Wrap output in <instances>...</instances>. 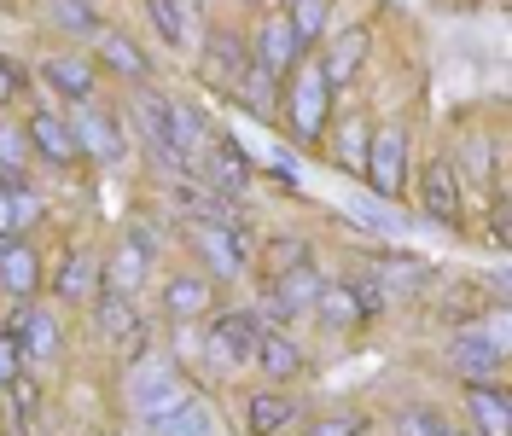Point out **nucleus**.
Wrapping results in <instances>:
<instances>
[{
	"mask_svg": "<svg viewBox=\"0 0 512 436\" xmlns=\"http://www.w3.org/2000/svg\"><path fill=\"white\" fill-rule=\"evenodd\" d=\"M24 163H30V140H24V128L0 123V175H24Z\"/></svg>",
	"mask_w": 512,
	"mask_h": 436,
	"instance_id": "4c0bfd02",
	"label": "nucleus"
},
{
	"mask_svg": "<svg viewBox=\"0 0 512 436\" xmlns=\"http://www.w3.org/2000/svg\"><path fill=\"white\" fill-rule=\"evenodd\" d=\"M361 175H367V187L379 192V198H402V181H408V134L402 128H373Z\"/></svg>",
	"mask_w": 512,
	"mask_h": 436,
	"instance_id": "20e7f679",
	"label": "nucleus"
},
{
	"mask_svg": "<svg viewBox=\"0 0 512 436\" xmlns=\"http://www.w3.org/2000/svg\"><path fill=\"white\" fill-rule=\"evenodd\" d=\"M53 24L64 35H99V12L88 0H53Z\"/></svg>",
	"mask_w": 512,
	"mask_h": 436,
	"instance_id": "f704fd0d",
	"label": "nucleus"
},
{
	"mask_svg": "<svg viewBox=\"0 0 512 436\" xmlns=\"http://www.w3.org/2000/svg\"><path fill=\"white\" fill-rule=\"evenodd\" d=\"M256 367L268 378H297V367H303V349L286 338V332H262L256 338V355H251Z\"/></svg>",
	"mask_w": 512,
	"mask_h": 436,
	"instance_id": "bb28decb",
	"label": "nucleus"
},
{
	"mask_svg": "<svg viewBox=\"0 0 512 436\" xmlns=\"http://www.w3.org/2000/svg\"><path fill=\"white\" fill-rule=\"evenodd\" d=\"M0 326L24 343V355H35V361H53V355H59V343H64L59 320H53L47 309H35V303H18L12 320H0Z\"/></svg>",
	"mask_w": 512,
	"mask_h": 436,
	"instance_id": "2eb2a0df",
	"label": "nucleus"
},
{
	"mask_svg": "<svg viewBox=\"0 0 512 436\" xmlns=\"http://www.w3.org/2000/svg\"><path fill=\"white\" fill-rule=\"evenodd\" d=\"M128 250H140L146 262L158 256V227H146V221H128Z\"/></svg>",
	"mask_w": 512,
	"mask_h": 436,
	"instance_id": "37998d69",
	"label": "nucleus"
},
{
	"mask_svg": "<svg viewBox=\"0 0 512 436\" xmlns=\"http://www.w3.org/2000/svg\"><path fill=\"white\" fill-rule=\"evenodd\" d=\"M466 407L478 436H512V396L501 384H466Z\"/></svg>",
	"mask_w": 512,
	"mask_h": 436,
	"instance_id": "412c9836",
	"label": "nucleus"
},
{
	"mask_svg": "<svg viewBox=\"0 0 512 436\" xmlns=\"http://www.w3.org/2000/svg\"><path fill=\"white\" fill-rule=\"evenodd\" d=\"M152 436H216V419H210V407L198 402V396H187L175 413L152 419Z\"/></svg>",
	"mask_w": 512,
	"mask_h": 436,
	"instance_id": "c85d7f7f",
	"label": "nucleus"
},
{
	"mask_svg": "<svg viewBox=\"0 0 512 436\" xmlns=\"http://www.w3.org/2000/svg\"><path fill=\"white\" fill-rule=\"evenodd\" d=\"M309 262V245L303 239H274L268 245V274H286V268H303Z\"/></svg>",
	"mask_w": 512,
	"mask_h": 436,
	"instance_id": "58836bf2",
	"label": "nucleus"
},
{
	"mask_svg": "<svg viewBox=\"0 0 512 436\" xmlns=\"http://www.w3.org/2000/svg\"><path fill=\"white\" fill-rule=\"evenodd\" d=\"M501 367H507V349H495L483 332H460L454 338V373L466 384H501Z\"/></svg>",
	"mask_w": 512,
	"mask_h": 436,
	"instance_id": "dca6fc26",
	"label": "nucleus"
},
{
	"mask_svg": "<svg viewBox=\"0 0 512 436\" xmlns=\"http://www.w3.org/2000/svg\"><path fill=\"white\" fill-rule=\"evenodd\" d=\"M396 431H402V436H466V431H454V425H443L431 407H402Z\"/></svg>",
	"mask_w": 512,
	"mask_h": 436,
	"instance_id": "e433bc0d",
	"label": "nucleus"
},
{
	"mask_svg": "<svg viewBox=\"0 0 512 436\" xmlns=\"http://www.w3.org/2000/svg\"><path fill=\"white\" fill-rule=\"evenodd\" d=\"M198 70H204V82H210L216 94L233 99V94H239V82L251 76V47H245L239 35L216 30L210 41H204V64H198Z\"/></svg>",
	"mask_w": 512,
	"mask_h": 436,
	"instance_id": "0eeeda50",
	"label": "nucleus"
},
{
	"mask_svg": "<svg viewBox=\"0 0 512 436\" xmlns=\"http://www.w3.org/2000/svg\"><path fill=\"white\" fill-rule=\"evenodd\" d=\"M6 402H12V431L35 436V425H41V384H35L30 373L12 378V384H6Z\"/></svg>",
	"mask_w": 512,
	"mask_h": 436,
	"instance_id": "2f4dec72",
	"label": "nucleus"
},
{
	"mask_svg": "<svg viewBox=\"0 0 512 436\" xmlns=\"http://www.w3.org/2000/svg\"><path fill=\"white\" fill-rule=\"evenodd\" d=\"M361 431H367V419H361V413H332V419H320L309 436H361Z\"/></svg>",
	"mask_w": 512,
	"mask_h": 436,
	"instance_id": "79ce46f5",
	"label": "nucleus"
},
{
	"mask_svg": "<svg viewBox=\"0 0 512 436\" xmlns=\"http://www.w3.org/2000/svg\"><path fill=\"white\" fill-rule=\"evenodd\" d=\"M315 314H320V320H332V326H355V320H361V309H355V297H350V285H320Z\"/></svg>",
	"mask_w": 512,
	"mask_h": 436,
	"instance_id": "72a5a7b5",
	"label": "nucleus"
},
{
	"mask_svg": "<svg viewBox=\"0 0 512 436\" xmlns=\"http://www.w3.org/2000/svg\"><path fill=\"white\" fill-rule=\"evenodd\" d=\"M192 396V384L163 355H140L134 361V413L152 425V419H163V413H175V407Z\"/></svg>",
	"mask_w": 512,
	"mask_h": 436,
	"instance_id": "f03ea898",
	"label": "nucleus"
},
{
	"mask_svg": "<svg viewBox=\"0 0 512 436\" xmlns=\"http://www.w3.org/2000/svg\"><path fill=\"white\" fill-rule=\"evenodd\" d=\"M251 64L262 70V76H274V82H286L291 70L303 64V47H297V35H291L286 18H268L262 30H256V53Z\"/></svg>",
	"mask_w": 512,
	"mask_h": 436,
	"instance_id": "ddd939ff",
	"label": "nucleus"
},
{
	"mask_svg": "<svg viewBox=\"0 0 512 436\" xmlns=\"http://www.w3.org/2000/svg\"><path fill=\"white\" fill-rule=\"evenodd\" d=\"M198 157H204V169H210V187L222 192V198H233V192L251 187V169H256V163H251V152H245L233 134H210Z\"/></svg>",
	"mask_w": 512,
	"mask_h": 436,
	"instance_id": "1a4fd4ad",
	"label": "nucleus"
},
{
	"mask_svg": "<svg viewBox=\"0 0 512 436\" xmlns=\"http://www.w3.org/2000/svg\"><path fill=\"white\" fill-rule=\"evenodd\" d=\"M41 82H47L53 94H64V99H88L94 94V64L76 59V53H59V59L41 64Z\"/></svg>",
	"mask_w": 512,
	"mask_h": 436,
	"instance_id": "393cba45",
	"label": "nucleus"
},
{
	"mask_svg": "<svg viewBox=\"0 0 512 436\" xmlns=\"http://www.w3.org/2000/svg\"><path fill=\"white\" fill-rule=\"evenodd\" d=\"M320 285H326V280L315 274V262H303V268H286V274H268V309L280 314V320H297V314L315 309Z\"/></svg>",
	"mask_w": 512,
	"mask_h": 436,
	"instance_id": "9b49d317",
	"label": "nucleus"
},
{
	"mask_svg": "<svg viewBox=\"0 0 512 436\" xmlns=\"http://www.w3.org/2000/svg\"><path fill=\"white\" fill-rule=\"evenodd\" d=\"M41 221V198L24 187V175H0V239H24Z\"/></svg>",
	"mask_w": 512,
	"mask_h": 436,
	"instance_id": "6ab92c4d",
	"label": "nucleus"
},
{
	"mask_svg": "<svg viewBox=\"0 0 512 436\" xmlns=\"http://www.w3.org/2000/svg\"><path fill=\"white\" fill-rule=\"evenodd\" d=\"M367 140H373V128L367 123H344L338 128V163L361 175V163H367Z\"/></svg>",
	"mask_w": 512,
	"mask_h": 436,
	"instance_id": "c9c22d12",
	"label": "nucleus"
},
{
	"mask_svg": "<svg viewBox=\"0 0 512 436\" xmlns=\"http://www.w3.org/2000/svg\"><path fill=\"white\" fill-rule=\"evenodd\" d=\"M24 361H30V355H24V343L12 338V332H0V390H6L12 378H24Z\"/></svg>",
	"mask_w": 512,
	"mask_h": 436,
	"instance_id": "ea45409f",
	"label": "nucleus"
},
{
	"mask_svg": "<svg viewBox=\"0 0 512 436\" xmlns=\"http://www.w3.org/2000/svg\"><path fill=\"white\" fill-rule=\"evenodd\" d=\"M18 88H24V70H18V64H12L6 53H0V105H6V99L18 94Z\"/></svg>",
	"mask_w": 512,
	"mask_h": 436,
	"instance_id": "c03bdc74",
	"label": "nucleus"
},
{
	"mask_svg": "<svg viewBox=\"0 0 512 436\" xmlns=\"http://www.w3.org/2000/svg\"><path fill=\"white\" fill-rule=\"evenodd\" d=\"M146 268H152V262H146L140 250L123 245L111 262H105V268H99V280H105V291H117V297H134V291L146 285Z\"/></svg>",
	"mask_w": 512,
	"mask_h": 436,
	"instance_id": "c756f323",
	"label": "nucleus"
},
{
	"mask_svg": "<svg viewBox=\"0 0 512 436\" xmlns=\"http://www.w3.org/2000/svg\"><path fill=\"white\" fill-rule=\"evenodd\" d=\"M210 303H216V291H210V280H204V274H169V280H163V314H169L175 326L204 320V314H210Z\"/></svg>",
	"mask_w": 512,
	"mask_h": 436,
	"instance_id": "a211bd4d",
	"label": "nucleus"
},
{
	"mask_svg": "<svg viewBox=\"0 0 512 436\" xmlns=\"http://www.w3.org/2000/svg\"><path fill=\"white\" fill-rule=\"evenodd\" d=\"M99 256L94 250H70V256H64V268H59V280H53V291H59V297H70V303H94L99 297Z\"/></svg>",
	"mask_w": 512,
	"mask_h": 436,
	"instance_id": "5701e85b",
	"label": "nucleus"
},
{
	"mask_svg": "<svg viewBox=\"0 0 512 436\" xmlns=\"http://www.w3.org/2000/svg\"><path fill=\"white\" fill-rule=\"evenodd\" d=\"M70 134H76L82 157H99V163H123L128 157V140H123V128H117L111 111H76L70 117Z\"/></svg>",
	"mask_w": 512,
	"mask_h": 436,
	"instance_id": "4468645a",
	"label": "nucleus"
},
{
	"mask_svg": "<svg viewBox=\"0 0 512 436\" xmlns=\"http://www.w3.org/2000/svg\"><path fill=\"white\" fill-rule=\"evenodd\" d=\"M419 204H425V216L443 221V227H460V221H466V192H460V175H454L448 157L425 163V175H419Z\"/></svg>",
	"mask_w": 512,
	"mask_h": 436,
	"instance_id": "6e6552de",
	"label": "nucleus"
},
{
	"mask_svg": "<svg viewBox=\"0 0 512 436\" xmlns=\"http://www.w3.org/2000/svg\"><path fill=\"white\" fill-rule=\"evenodd\" d=\"M169 105H175V99H163L158 88H134V117H140V128H146L158 163L163 169H181V157H175V146H169Z\"/></svg>",
	"mask_w": 512,
	"mask_h": 436,
	"instance_id": "aec40b11",
	"label": "nucleus"
},
{
	"mask_svg": "<svg viewBox=\"0 0 512 436\" xmlns=\"http://www.w3.org/2000/svg\"><path fill=\"white\" fill-rule=\"evenodd\" d=\"M286 24L297 35V47H315L332 30V0H286Z\"/></svg>",
	"mask_w": 512,
	"mask_h": 436,
	"instance_id": "cd10ccee",
	"label": "nucleus"
},
{
	"mask_svg": "<svg viewBox=\"0 0 512 436\" xmlns=\"http://www.w3.org/2000/svg\"><path fill=\"white\" fill-rule=\"evenodd\" d=\"M94 47H99V64H111V70L128 76V82H146V53H140L123 30H99Z\"/></svg>",
	"mask_w": 512,
	"mask_h": 436,
	"instance_id": "a878e982",
	"label": "nucleus"
},
{
	"mask_svg": "<svg viewBox=\"0 0 512 436\" xmlns=\"http://www.w3.org/2000/svg\"><path fill=\"white\" fill-rule=\"evenodd\" d=\"M99 332H105V338L111 343H123V355H134V361H140V355H146V314L134 309V297H117V291H105V285H99Z\"/></svg>",
	"mask_w": 512,
	"mask_h": 436,
	"instance_id": "9d476101",
	"label": "nucleus"
},
{
	"mask_svg": "<svg viewBox=\"0 0 512 436\" xmlns=\"http://www.w3.org/2000/svg\"><path fill=\"white\" fill-rule=\"evenodd\" d=\"M297 128V140H320L326 134V117H332V88H326V76H320L315 59H303L297 70L286 76V105H280Z\"/></svg>",
	"mask_w": 512,
	"mask_h": 436,
	"instance_id": "f257e3e1",
	"label": "nucleus"
},
{
	"mask_svg": "<svg viewBox=\"0 0 512 436\" xmlns=\"http://www.w3.org/2000/svg\"><path fill=\"white\" fill-rule=\"evenodd\" d=\"M297 419V402H291L286 390H256L251 402H245V425L251 436H280Z\"/></svg>",
	"mask_w": 512,
	"mask_h": 436,
	"instance_id": "b1692460",
	"label": "nucleus"
},
{
	"mask_svg": "<svg viewBox=\"0 0 512 436\" xmlns=\"http://www.w3.org/2000/svg\"><path fill=\"white\" fill-rule=\"evenodd\" d=\"M367 280L379 285L384 297H414V291H425L431 268H425L419 256H396V250H384V256L367 262Z\"/></svg>",
	"mask_w": 512,
	"mask_h": 436,
	"instance_id": "f3484780",
	"label": "nucleus"
},
{
	"mask_svg": "<svg viewBox=\"0 0 512 436\" xmlns=\"http://www.w3.org/2000/svg\"><path fill=\"white\" fill-rule=\"evenodd\" d=\"M0 332H6V326H0Z\"/></svg>",
	"mask_w": 512,
	"mask_h": 436,
	"instance_id": "a18cd8bd",
	"label": "nucleus"
},
{
	"mask_svg": "<svg viewBox=\"0 0 512 436\" xmlns=\"http://www.w3.org/2000/svg\"><path fill=\"white\" fill-rule=\"evenodd\" d=\"M367 53H373V30L367 24H350V30H338L332 41H326V53H320V76H326V88L338 94V88H350L355 76H361V64H367Z\"/></svg>",
	"mask_w": 512,
	"mask_h": 436,
	"instance_id": "423d86ee",
	"label": "nucleus"
},
{
	"mask_svg": "<svg viewBox=\"0 0 512 436\" xmlns=\"http://www.w3.org/2000/svg\"><path fill=\"white\" fill-rule=\"evenodd\" d=\"M187 245L204 256L210 274H239L251 262V239H245V221L239 227H222V221H187Z\"/></svg>",
	"mask_w": 512,
	"mask_h": 436,
	"instance_id": "7ed1b4c3",
	"label": "nucleus"
},
{
	"mask_svg": "<svg viewBox=\"0 0 512 436\" xmlns=\"http://www.w3.org/2000/svg\"><path fill=\"white\" fill-rule=\"evenodd\" d=\"M233 99L251 111L256 123H274V117H280V82H274V76H262L256 64H251V76L239 82V94H233Z\"/></svg>",
	"mask_w": 512,
	"mask_h": 436,
	"instance_id": "7c9ffc66",
	"label": "nucleus"
},
{
	"mask_svg": "<svg viewBox=\"0 0 512 436\" xmlns=\"http://www.w3.org/2000/svg\"><path fill=\"white\" fill-rule=\"evenodd\" d=\"M35 285H41V262H35V250L24 239H12V245L0 250V291H12L18 303H30Z\"/></svg>",
	"mask_w": 512,
	"mask_h": 436,
	"instance_id": "4be33fe9",
	"label": "nucleus"
},
{
	"mask_svg": "<svg viewBox=\"0 0 512 436\" xmlns=\"http://www.w3.org/2000/svg\"><path fill=\"white\" fill-rule=\"evenodd\" d=\"M256 338H262V320H256L251 309H227L210 320V332H204V343H210V355H216V367H245L256 355Z\"/></svg>",
	"mask_w": 512,
	"mask_h": 436,
	"instance_id": "39448f33",
	"label": "nucleus"
},
{
	"mask_svg": "<svg viewBox=\"0 0 512 436\" xmlns=\"http://www.w3.org/2000/svg\"><path fill=\"white\" fill-rule=\"evenodd\" d=\"M146 18L169 47H187V0H146Z\"/></svg>",
	"mask_w": 512,
	"mask_h": 436,
	"instance_id": "473e14b6",
	"label": "nucleus"
},
{
	"mask_svg": "<svg viewBox=\"0 0 512 436\" xmlns=\"http://www.w3.org/2000/svg\"><path fill=\"white\" fill-rule=\"evenodd\" d=\"M344 285H350V297H355V309H361V320H367V314H379L384 303H390V297H384V291L367 280V274H350Z\"/></svg>",
	"mask_w": 512,
	"mask_h": 436,
	"instance_id": "a19ab883",
	"label": "nucleus"
},
{
	"mask_svg": "<svg viewBox=\"0 0 512 436\" xmlns=\"http://www.w3.org/2000/svg\"><path fill=\"white\" fill-rule=\"evenodd\" d=\"M24 140H30L35 157H47V163H59V169L82 163V146H76V134H70V117H59V111H35L30 123H24Z\"/></svg>",
	"mask_w": 512,
	"mask_h": 436,
	"instance_id": "f8f14e48",
	"label": "nucleus"
}]
</instances>
